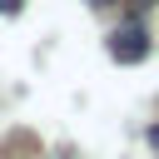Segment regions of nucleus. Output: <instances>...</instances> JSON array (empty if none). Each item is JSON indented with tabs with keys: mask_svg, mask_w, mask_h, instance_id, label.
<instances>
[{
	"mask_svg": "<svg viewBox=\"0 0 159 159\" xmlns=\"http://www.w3.org/2000/svg\"><path fill=\"white\" fill-rule=\"evenodd\" d=\"M15 5H20V0H0V10H15Z\"/></svg>",
	"mask_w": 159,
	"mask_h": 159,
	"instance_id": "nucleus-1",
	"label": "nucleus"
}]
</instances>
